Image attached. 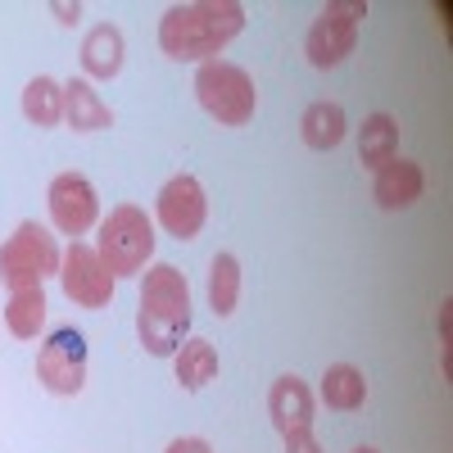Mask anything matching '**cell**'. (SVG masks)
Returning <instances> with one entry per match:
<instances>
[{"mask_svg":"<svg viewBox=\"0 0 453 453\" xmlns=\"http://www.w3.org/2000/svg\"><path fill=\"white\" fill-rule=\"evenodd\" d=\"M245 27V10L236 0H191V5H173L159 19V50L181 64H209L226 50V42Z\"/></svg>","mask_w":453,"mask_h":453,"instance_id":"6da1fadb","label":"cell"},{"mask_svg":"<svg viewBox=\"0 0 453 453\" xmlns=\"http://www.w3.org/2000/svg\"><path fill=\"white\" fill-rule=\"evenodd\" d=\"M186 331H191V286H186V277L173 268V263H155V268H145L141 309H136L141 345L155 358H168V354L181 349Z\"/></svg>","mask_w":453,"mask_h":453,"instance_id":"7a4b0ae2","label":"cell"},{"mask_svg":"<svg viewBox=\"0 0 453 453\" xmlns=\"http://www.w3.org/2000/svg\"><path fill=\"white\" fill-rule=\"evenodd\" d=\"M96 254L109 268V277H136L150 254H155V222L145 218V209L136 204H119L104 222H100V236H96Z\"/></svg>","mask_w":453,"mask_h":453,"instance_id":"3957f363","label":"cell"},{"mask_svg":"<svg viewBox=\"0 0 453 453\" xmlns=\"http://www.w3.org/2000/svg\"><path fill=\"white\" fill-rule=\"evenodd\" d=\"M196 96H200L204 113H209L213 123H222V127H245L254 119V104H258L254 78H250L241 64H226V59L200 64Z\"/></svg>","mask_w":453,"mask_h":453,"instance_id":"277c9868","label":"cell"},{"mask_svg":"<svg viewBox=\"0 0 453 453\" xmlns=\"http://www.w3.org/2000/svg\"><path fill=\"white\" fill-rule=\"evenodd\" d=\"M59 258L64 254L42 222H19L14 236L0 245V281L10 286V295L42 286L46 277H59Z\"/></svg>","mask_w":453,"mask_h":453,"instance_id":"5b68a950","label":"cell"},{"mask_svg":"<svg viewBox=\"0 0 453 453\" xmlns=\"http://www.w3.org/2000/svg\"><path fill=\"white\" fill-rule=\"evenodd\" d=\"M36 376L50 395H82L87 386V340L73 331V326H59L50 331V340L36 354Z\"/></svg>","mask_w":453,"mask_h":453,"instance_id":"8992f818","label":"cell"},{"mask_svg":"<svg viewBox=\"0 0 453 453\" xmlns=\"http://www.w3.org/2000/svg\"><path fill=\"white\" fill-rule=\"evenodd\" d=\"M59 286L68 295V304H78V309H109V299H113V277L109 268L100 263L96 245H82V241H73L59 258Z\"/></svg>","mask_w":453,"mask_h":453,"instance_id":"52a82bcc","label":"cell"},{"mask_svg":"<svg viewBox=\"0 0 453 453\" xmlns=\"http://www.w3.org/2000/svg\"><path fill=\"white\" fill-rule=\"evenodd\" d=\"M367 14V5H326L309 36H304V55L313 68H335L340 59H345L358 42V19Z\"/></svg>","mask_w":453,"mask_h":453,"instance_id":"ba28073f","label":"cell"},{"mask_svg":"<svg viewBox=\"0 0 453 453\" xmlns=\"http://www.w3.org/2000/svg\"><path fill=\"white\" fill-rule=\"evenodd\" d=\"M209 218V200H204V186L191 173H177L164 191H159V222L164 232L177 241H196L200 226Z\"/></svg>","mask_w":453,"mask_h":453,"instance_id":"9c48e42d","label":"cell"},{"mask_svg":"<svg viewBox=\"0 0 453 453\" xmlns=\"http://www.w3.org/2000/svg\"><path fill=\"white\" fill-rule=\"evenodd\" d=\"M50 222L59 226L64 236H82L96 226L100 218V200H96V186L82 173H59L50 181Z\"/></svg>","mask_w":453,"mask_h":453,"instance_id":"30bf717a","label":"cell"},{"mask_svg":"<svg viewBox=\"0 0 453 453\" xmlns=\"http://www.w3.org/2000/svg\"><path fill=\"white\" fill-rule=\"evenodd\" d=\"M268 418L281 431V440L313 431V390L299 376H277L268 390Z\"/></svg>","mask_w":453,"mask_h":453,"instance_id":"8fae6325","label":"cell"},{"mask_svg":"<svg viewBox=\"0 0 453 453\" xmlns=\"http://www.w3.org/2000/svg\"><path fill=\"white\" fill-rule=\"evenodd\" d=\"M422 186H426V177H422V168L412 164V159H390L386 168H376V181H372V196H376V204L381 209H408V204H418V196H422Z\"/></svg>","mask_w":453,"mask_h":453,"instance_id":"7c38bea8","label":"cell"},{"mask_svg":"<svg viewBox=\"0 0 453 453\" xmlns=\"http://www.w3.org/2000/svg\"><path fill=\"white\" fill-rule=\"evenodd\" d=\"M64 123L73 132H104L113 123L109 104L100 100V91L87 78H68L64 82Z\"/></svg>","mask_w":453,"mask_h":453,"instance_id":"4fadbf2b","label":"cell"},{"mask_svg":"<svg viewBox=\"0 0 453 453\" xmlns=\"http://www.w3.org/2000/svg\"><path fill=\"white\" fill-rule=\"evenodd\" d=\"M82 68L91 73V78L109 82V78H119V68H123V32L113 27V23H100L87 32V42H82Z\"/></svg>","mask_w":453,"mask_h":453,"instance_id":"5bb4252c","label":"cell"},{"mask_svg":"<svg viewBox=\"0 0 453 453\" xmlns=\"http://www.w3.org/2000/svg\"><path fill=\"white\" fill-rule=\"evenodd\" d=\"M173 372H177L181 390H204L213 376H218V349L209 345L204 335L181 340V349L173 354Z\"/></svg>","mask_w":453,"mask_h":453,"instance_id":"9a60e30c","label":"cell"},{"mask_svg":"<svg viewBox=\"0 0 453 453\" xmlns=\"http://www.w3.org/2000/svg\"><path fill=\"white\" fill-rule=\"evenodd\" d=\"M395 150H399V123L390 119V113H372V119H363L358 127V159L363 168H386L395 159Z\"/></svg>","mask_w":453,"mask_h":453,"instance_id":"2e32d148","label":"cell"},{"mask_svg":"<svg viewBox=\"0 0 453 453\" xmlns=\"http://www.w3.org/2000/svg\"><path fill=\"white\" fill-rule=\"evenodd\" d=\"M299 132H304V145L309 150H335L340 141H345V109H340L335 100H318L304 109V119H299Z\"/></svg>","mask_w":453,"mask_h":453,"instance_id":"e0dca14e","label":"cell"},{"mask_svg":"<svg viewBox=\"0 0 453 453\" xmlns=\"http://www.w3.org/2000/svg\"><path fill=\"white\" fill-rule=\"evenodd\" d=\"M241 299V263L236 254H213L209 263V309L213 318H232Z\"/></svg>","mask_w":453,"mask_h":453,"instance_id":"ac0fdd59","label":"cell"},{"mask_svg":"<svg viewBox=\"0 0 453 453\" xmlns=\"http://www.w3.org/2000/svg\"><path fill=\"white\" fill-rule=\"evenodd\" d=\"M322 399H326V408H335V412L363 408V399H367V376H363L358 367H349V363L326 367V376H322Z\"/></svg>","mask_w":453,"mask_h":453,"instance_id":"d6986e66","label":"cell"},{"mask_svg":"<svg viewBox=\"0 0 453 453\" xmlns=\"http://www.w3.org/2000/svg\"><path fill=\"white\" fill-rule=\"evenodd\" d=\"M23 119L32 127H55L64 123V87L55 78H32L23 87Z\"/></svg>","mask_w":453,"mask_h":453,"instance_id":"ffe728a7","label":"cell"},{"mask_svg":"<svg viewBox=\"0 0 453 453\" xmlns=\"http://www.w3.org/2000/svg\"><path fill=\"white\" fill-rule=\"evenodd\" d=\"M5 326H10V335H19V340H36V331L46 326V290H42V286L14 290L10 304H5Z\"/></svg>","mask_w":453,"mask_h":453,"instance_id":"44dd1931","label":"cell"},{"mask_svg":"<svg viewBox=\"0 0 453 453\" xmlns=\"http://www.w3.org/2000/svg\"><path fill=\"white\" fill-rule=\"evenodd\" d=\"M164 453H213V449H209V440H200V435H181V440H173Z\"/></svg>","mask_w":453,"mask_h":453,"instance_id":"7402d4cb","label":"cell"},{"mask_svg":"<svg viewBox=\"0 0 453 453\" xmlns=\"http://www.w3.org/2000/svg\"><path fill=\"white\" fill-rule=\"evenodd\" d=\"M286 453H322V449H318L313 431H304V435H290V440H286Z\"/></svg>","mask_w":453,"mask_h":453,"instance_id":"603a6c76","label":"cell"},{"mask_svg":"<svg viewBox=\"0 0 453 453\" xmlns=\"http://www.w3.org/2000/svg\"><path fill=\"white\" fill-rule=\"evenodd\" d=\"M55 14H59V23H78V14H82V5H50Z\"/></svg>","mask_w":453,"mask_h":453,"instance_id":"cb8c5ba5","label":"cell"},{"mask_svg":"<svg viewBox=\"0 0 453 453\" xmlns=\"http://www.w3.org/2000/svg\"><path fill=\"white\" fill-rule=\"evenodd\" d=\"M354 453H376V449H367V444H363V449H354Z\"/></svg>","mask_w":453,"mask_h":453,"instance_id":"d4e9b609","label":"cell"}]
</instances>
